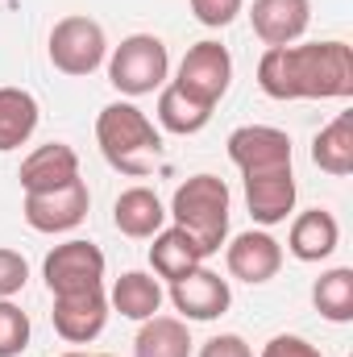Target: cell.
Here are the masks:
<instances>
[{"instance_id":"9a60e30c","label":"cell","mask_w":353,"mask_h":357,"mask_svg":"<svg viewBox=\"0 0 353 357\" xmlns=\"http://www.w3.org/2000/svg\"><path fill=\"white\" fill-rule=\"evenodd\" d=\"M17 178H21V191H25V195L67 187L71 178H80V154H75L67 142H46V146H38V150L21 162Z\"/></svg>"},{"instance_id":"7c38bea8","label":"cell","mask_w":353,"mask_h":357,"mask_svg":"<svg viewBox=\"0 0 353 357\" xmlns=\"http://www.w3.org/2000/svg\"><path fill=\"white\" fill-rule=\"evenodd\" d=\"M295 171L291 167H278V171H258V175H246V208L254 216V225H283L291 212H295Z\"/></svg>"},{"instance_id":"7402d4cb","label":"cell","mask_w":353,"mask_h":357,"mask_svg":"<svg viewBox=\"0 0 353 357\" xmlns=\"http://www.w3.org/2000/svg\"><path fill=\"white\" fill-rule=\"evenodd\" d=\"M133 357H191V333L179 316H150L133 337Z\"/></svg>"},{"instance_id":"4fadbf2b","label":"cell","mask_w":353,"mask_h":357,"mask_svg":"<svg viewBox=\"0 0 353 357\" xmlns=\"http://www.w3.org/2000/svg\"><path fill=\"white\" fill-rule=\"evenodd\" d=\"M225 266L233 278L250 282V287H262L270 282L278 270H283V245L266 233V229H250V233H237L225 250Z\"/></svg>"},{"instance_id":"ffe728a7","label":"cell","mask_w":353,"mask_h":357,"mask_svg":"<svg viewBox=\"0 0 353 357\" xmlns=\"http://www.w3.org/2000/svg\"><path fill=\"white\" fill-rule=\"evenodd\" d=\"M38 116H42V108H38L33 91H25V88H0V154L21 150V146L33 137Z\"/></svg>"},{"instance_id":"ac0fdd59","label":"cell","mask_w":353,"mask_h":357,"mask_svg":"<svg viewBox=\"0 0 353 357\" xmlns=\"http://www.w3.org/2000/svg\"><path fill=\"white\" fill-rule=\"evenodd\" d=\"M112 225L125 237H133V241H150L167 225V208H163V199L150 187H129L112 204Z\"/></svg>"},{"instance_id":"3957f363","label":"cell","mask_w":353,"mask_h":357,"mask_svg":"<svg viewBox=\"0 0 353 357\" xmlns=\"http://www.w3.org/2000/svg\"><path fill=\"white\" fill-rule=\"evenodd\" d=\"M229 212H233V195H229L225 178L191 175L187 183L175 187V199H171L167 216L204 245V254H216L229 241Z\"/></svg>"},{"instance_id":"30bf717a","label":"cell","mask_w":353,"mask_h":357,"mask_svg":"<svg viewBox=\"0 0 353 357\" xmlns=\"http://www.w3.org/2000/svg\"><path fill=\"white\" fill-rule=\"evenodd\" d=\"M171 303H175L179 320H216L229 312L233 291H229V278H220L216 270L195 266L191 274L171 282Z\"/></svg>"},{"instance_id":"5bb4252c","label":"cell","mask_w":353,"mask_h":357,"mask_svg":"<svg viewBox=\"0 0 353 357\" xmlns=\"http://www.w3.org/2000/svg\"><path fill=\"white\" fill-rule=\"evenodd\" d=\"M250 21L266 46H295L312 21V0H254Z\"/></svg>"},{"instance_id":"44dd1931","label":"cell","mask_w":353,"mask_h":357,"mask_svg":"<svg viewBox=\"0 0 353 357\" xmlns=\"http://www.w3.org/2000/svg\"><path fill=\"white\" fill-rule=\"evenodd\" d=\"M312 162H316L324 175H337V178L353 175V112L333 116V121L316 133V142H312Z\"/></svg>"},{"instance_id":"7a4b0ae2","label":"cell","mask_w":353,"mask_h":357,"mask_svg":"<svg viewBox=\"0 0 353 357\" xmlns=\"http://www.w3.org/2000/svg\"><path fill=\"white\" fill-rule=\"evenodd\" d=\"M96 142H100V154L108 158V167H117L121 175H133V178L150 175L154 162L163 158V133L129 100H117V104L100 108Z\"/></svg>"},{"instance_id":"9c48e42d","label":"cell","mask_w":353,"mask_h":357,"mask_svg":"<svg viewBox=\"0 0 353 357\" xmlns=\"http://www.w3.org/2000/svg\"><path fill=\"white\" fill-rule=\"evenodd\" d=\"M229 162L241 175L291 167V137L274 125H241L229 133Z\"/></svg>"},{"instance_id":"8992f818","label":"cell","mask_w":353,"mask_h":357,"mask_svg":"<svg viewBox=\"0 0 353 357\" xmlns=\"http://www.w3.org/2000/svg\"><path fill=\"white\" fill-rule=\"evenodd\" d=\"M171 84H175L183 96H191L195 104L216 108V104L225 100L229 84H233V54H229V46H220V42H212V38L195 42V46L183 54L179 75Z\"/></svg>"},{"instance_id":"4dcf8cb0","label":"cell","mask_w":353,"mask_h":357,"mask_svg":"<svg viewBox=\"0 0 353 357\" xmlns=\"http://www.w3.org/2000/svg\"><path fill=\"white\" fill-rule=\"evenodd\" d=\"M100 357H112V354H100Z\"/></svg>"},{"instance_id":"52a82bcc","label":"cell","mask_w":353,"mask_h":357,"mask_svg":"<svg viewBox=\"0 0 353 357\" xmlns=\"http://www.w3.org/2000/svg\"><path fill=\"white\" fill-rule=\"evenodd\" d=\"M104 250L96 241L71 237L63 245H54L42 262V278L50 287V295H71V291H96L104 287Z\"/></svg>"},{"instance_id":"ba28073f","label":"cell","mask_w":353,"mask_h":357,"mask_svg":"<svg viewBox=\"0 0 353 357\" xmlns=\"http://www.w3.org/2000/svg\"><path fill=\"white\" fill-rule=\"evenodd\" d=\"M91 208V191L84 178H71L67 187H54V191H33V195H25V225L33 229V233H71V229H80L84 225V216H88Z\"/></svg>"},{"instance_id":"603a6c76","label":"cell","mask_w":353,"mask_h":357,"mask_svg":"<svg viewBox=\"0 0 353 357\" xmlns=\"http://www.w3.org/2000/svg\"><path fill=\"white\" fill-rule=\"evenodd\" d=\"M312 303L324 320L333 324H350L353 320V270L350 266H333L324 270L312 287Z\"/></svg>"},{"instance_id":"f546056e","label":"cell","mask_w":353,"mask_h":357,"mask_svg":"<svg viewBox=\"0 0 353 357\" xmlns=\"http://www.w3.org/2000/svg\"><path fill=\"white\" fill-rule=\"evenodd\" d=\"M63 357H88V354H80V349H71V354H63Z\"/></svg>"},{"instance_id":"277c9868","label":"cell","mask_w":353,"mask_h":357,"mask_svg":"<svg viewBox=\"0 0 353 357\" xmlns=\"http://www.w3.org/2000/svg\"><path fill=\"white\" fill-rule=\"evenodd\" d=\"M167 75H171V54L167 42L154 33H129L108 54V84L121 96H150L167 88Z\"/></svg>"},{"instance_id":"cb8c5ba5","label":"cell","mask_w":353,"mask_h":357,"mask_svg":"<svg viewBox=\"0 0 353 357\" xmlns=\"http://www.w3.org/2000/svg\"><path fill=\"white\" fill-rule=\"evenodd\" d=\"M208 121H212V108L195 104V100H191V96H183L175 84L158 88V125H163L167 133L191 137V133H200Z\"/></svg>"},{"instance_id":"d4e9b609","label":"cell","mask_w":353,"mask_h":357,"mask_svg":"<svg viewBox=\"0 0 353 357\" xmlns=\"http://www.w3.org/2000/svg\"><path fill=\"white\" fill-rule=\"evenodd\" d=\"M29 316L13 303V299H0V357H21L29 349Z\"/></svg>"},{"instance_id":"8fae6325","label":"cell","mask_w":353,"mask_h":357,"mask_svg":"<svg viewBox=\"0 0 353 357\" xmlns=\"http://www.w3.org/2000/svg\"><path fill=\"white\" fill-rule=\"evenodd\" d=\"M108 295L104 287L96 291H71V295H54V333L67 341V345H88L104 333L108 324Z\"/></svg>"},{"instance_id":"e0dca14e","label":"cell","mask_w":353,"mask_h":357,"mask_svg":"<svg viewBox=\"0 0 353 357\" xmlns=\"http://www.w3.org/2000/svg\"><path fill=\"white\" fill-rule=\"evenodd\" d=\"M154 245H150V266L158 278H167V282H175L183 274H191L195 266H204V245L187 233V229H179V225H163L154 237H150Z\"/></svg>"},{"instance_id":"2e32d148","label":"cell","mask_w":353,"mask_h":357,"mask_svg":"<svg viewBox=\"0 0 353 357\" xmlns=\"http://www.w3.org/2000/svg\"><path fill=\"white\" fill-rule=\"evenodd\" d=\"M337 245H341V225H337L333 212L308 208V212H299L291 220V233H287L291 258H299V262H324V258H333Z\"/></svg>"},{"instance_id":"f1b7e54d","label":"cell","mask_w":353,"mask_h":357,"mask_svg":"<svg viewBox=\"0 0 353 357\" xmlns=\"http://www.w3.org/2000/svg\"><path fill=\"white\" fill-rule=\"evenodd\" d=\"M200 357H254V349H250L246 337H237V333H220V337H212V341L200 345Z\"/></svg>"},{"instance_id":"484cf974","label":"cell","mask_w":353,"mask_h":357,"mask_svg":"<svg viewBox=\"0 0 353 357\" xmlns=\"http://www.w3.org/2000/svg\"><path fill=\"white\" fill-rule=\"evenodd\" d=\"M241 8H246V0H191L195 21L208 25V29H225V25H233Z\"/></svg>"},{"instance_id":"83f0119b","label":"cell","mask_w":353,"mask_h":357,"mask_svg":"<svg viewBox=\"0 0 353 357\" xmlns=\"http://www.w3.org/2000/svg\"><path fill=\"white\" fill-rule=\"evenodd\" d=\"M262 357H324V354L312 341L295 337V333H278V337H270L262 345Z\"/></svg>"},{"instance_id":"5b68a950","label":"cell","mask_w":353,"mask_h":357,"mask_svg":"<svg viewBox=\"0 0 353 357\" xmlns=\"http://www.w3.org/2000/svg\"><path fill=\"white\" fill-rule=\"evenodd\" d=\"M46 54H50L54 71H63V75H71V79H84L91 71H100L104 59H108L104 25L91 21V17H84V13H71V17L54 21L50 42H46Z\"/></svg>"},{"instance_id":"6da1fadb","label":"cell","mask_w":353,"mask_h":357,"mask_svg":"<svg viewBox=\"0 0 353 357\" xmlns=\"http://www.w3.org/2000/svg\"><path fill=\"white\" fill-rule=\"evenodd\" d=\"M258 88L270 100H350L353 50L345 42L266 46L258 59Z\"/></svg>"},{"instance_id":"d6986e66","label":"cell","mask_w":353,"mask_h":357,"mask_svg":"<svg viewBox=\"0 0 353 357\" xmlns=\"http://www.w3.org/2000/svg\"><path fill=\"white\" fill-rule=\"evenodd\" d=\"M108 307L121 312L125 320H150L163 312V282L146 270H129L112 282V295H108Z\"/></svg>"},{"instance_id":"4316f807","label":"cell","mask_w":353,"mask_h":357,"mask_svg":"<svg viewBox=\"0 0 353 357\" xmlns=\"http://www.w3.org/2000/svg\"><path fill=\"white\" fill-rule=\"evenodd\" d=\"M25 282H29V262L17 250L0 245V299H13Z\"/></svg>"}]
</instances>
